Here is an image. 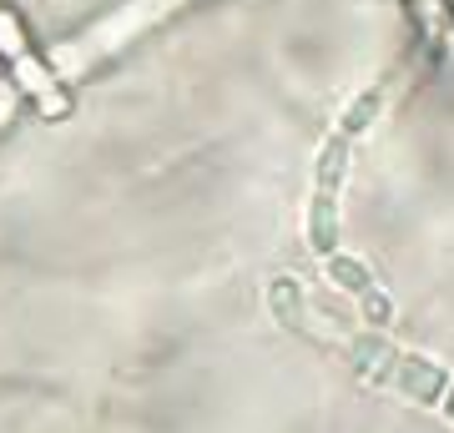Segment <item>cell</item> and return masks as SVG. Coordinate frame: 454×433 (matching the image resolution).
<instances>
[{
	"label": "cell",
	"mask_w": 454,
	"mask_h": 433,
	"mask_svg": "<svg viewBox=\"0 0 454 433\" xmlns=\"http://www.w3.org/2000/svg\"><path fill=\"white\" fill-rule=\"evenodd\" d=\"M172 5H182V0H131L127 11H116V16H106L101 26H91V31L82 35V41H66V46H56L51 50V71L56 76H82L86 66L97 61V56H106L112 46H121V41H131V35L142 31L146 20H157V16H167Z\"/></svg>",
	"instance_id": "obj_1"
}]
</instances>
